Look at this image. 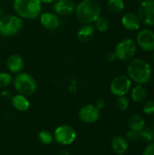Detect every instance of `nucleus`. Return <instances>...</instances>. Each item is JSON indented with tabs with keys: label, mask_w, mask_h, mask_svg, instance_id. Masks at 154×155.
<instances>
[{
	"label": "nucleus",
	"mask_w": 154,
	"mask_h": 155,
	"mask_svg": "<svg viewBox=\"0 0 154 155\" xmlns=\"http://www.w3.org/2000/svg\"><path fill=\"white\" fill-rule=\"evenodd\" d=\"M1 96H2V98H3L4 100H11V99H12V94H11V93H10L9 91H7V90L2 91Z\"/></svg>",
	"instance_id": "7c9ffc66"
},
{
	"label": "nucleus",
	"mask_w": 154,
	"mask_h": 155,
	"mask_svg": "<svg viewBox=\"0 0 154 155\" xmlns=\"http://www.w3.org/2000/svg\"><path fill=\"white\" fill-rule=\"evenodd\" d=\"M13 7L16 15L24 19H35L42 12L40 0H14Z\"/></svg>",
	"instance_id": "7ed1b4c3"
},
{
	"label": "nucleus",
	"mask_w": 154,
	"mask_h": 155,
	"mask_svg": "<svg viewBox=\"0 0 154 155\" xmlns=\"http://www.w3.org/2000/svg\"><path fill=\"white\" fill-rule=\"evenodd\" d=\"M138 16L146 26H154V0H143L141 2Z\"/></svg>",
	"instance_id": "6e6552de"
},
{
	"label": "nucleus",
	"mask_w": 154,
	"mask_h": 155,
	"mask_svg": "<svg viewBox=\"0 0 154 155\" xmlns=\"http://www.w3.org/2000/svg\"><path fill=\"white\" fill-rule=\"evenodd\" d=\"M136 44L143 51L151 53L154 51V32L151 29H142L136 36Z\"/></svg>",
	"instance_id": "9d476101"
},
{
	"label": "nucleus",
	"mask_w": 154,
	"mask_h": 155,
	"mask_svg": "<svg viewBox=\"0 0 154 155\" xmlns=\"http://www.w3.org/2000/svg\"><path fill=\"white\" fill-rule=\"evenodd\" d=\"M13 82V77L9 73L1 72L0 73V88L7 87Z\"/></svg>",
	"instance_id": "393cba45"
},
{
	"label": "nucleus",
	"mask_w": 154,
	"mask_h": 155,
	"mask_svg": "<svg viewBox=\"0 0 154 155\" xmlns=\"http://www.w3.org/2000/svg\"><path fill=\"white\" fill-rule=\"evenodd\" d=\"M42 3H44V4H51L53 2H55L56 0H40Z\"/></svg>",
	"instance_id": "473e14b6"
},
{
	"label": "nucleus",
	"mask_w": 154,
	"mask_h": 155,
	"mask_svg": "<svg viewBox=\"0 0 154 155\" xmlns=\"http://www.w3.org/2000/svg\"><path fill=\"white\" fill-rule=\"evenodd\" d=\"M122 25L128 31H137L141 28L142 22L138 15L134 13H126L122 17Z\"/></svg>",
	"instance_id": "4468645a"
},
{
	"label": "nucleus",
	"mask_w": 154,
	"mask_h": 155,
	"mask_svg": "<svg viewBox=\"0 0 154 155\" xmlns=\"http://www.w3.org/2000/svg\"><path fill=\"white\" fill-rule=\"evenodd\" d=\"M25 66L24 58L16 54H11L6 60V67L8 71L12 74H19L23 71Z\"/></svg>",
	"instance_id": "2eb2a0df"
},
{
	"label": "nucleus",
	"mask_w": 154,
	"mask_h": 155,
	"mask_svg": "<svg viewBox=\"0 0 154 155\" xmlns=\"http://www.w3.org/2000/svg\"><path fill=\"white\" fill-rule=\"evenodd\" d=\"M11 104H12L13 107L18 112H25L30 107V102H29L28 98L26 96H25L23 94H19L12 96Z\"/></svg>",
	"instance_id": "a211bd4d"
},
{
	"label": "nucleus",
	"mask_w": 154,
	"mask_h": 155,
	"mask_svg": "<svg viewBox=\"0 0 154 155\" xmlns=\"http://www.w3.org/2000/svg\"><path fill=\"white\" fill-rule=\"evenodd\" d=\"M152 63H153V64H154V51H153V54H152Z\"/></svg>",
	"instance_id": "f704fd0d"
},
{
	"label": "nucleus",
	"mask_w": 154,
	"mask_h": 155,
	"mask_svg": "<svg viewBox=\"0 0 154 155\" xmlns=\"http://www.w3.org/2000/svg\"><path fill=\"white\" fill-rule=\"evenodd\" d=\"M78 117L84 124H94L100 118V110L94 104H86L79 110Z\"/></svg>",
	"instance_id": "9b49d317"
},
{
	"label": "nucleus",
	"mask_w": 154,
	"mask_h": 155,
	"mask_svg": "<svg viewBox=\"0 0 154 155\" xmlns=\"http://www.w3.org/2000/svg\"><path fill=\"white\" fill-rule=\"evenodd\" d=\"M120 155H123V154H120Z\"/></svg>",
	"instance_id": "4c0bfd02"
},
{
	"label": "nucleus",
	"mask_w": 154,
	"mask_h": 155,
	"mask_svg": "<svg viewBox=\"0 0 154 155\" xmlns=\"http://www.w3.org/2000/svg\"><path fill=\"white\" fill-rule=\"evenodd\" d=\"M107 6L111 12L114 14H119L124 10L125 3L123 0H108Z\"/></svg>",
	"instance_id": "412c9836"
},
{
	"label": "nucleus",
	"mask_w": 154,
	"mask_h": 155,
	"mask_svg": "<svg viewBox=\"0 0 154 155\" xmlns=\"http://www.w3.org/2000/svg\"><path fill=\"white\" fill-rule=\"evenodd\" d=\"M75 4L73 0H56L54 10L56 15H69L75 11Z\"/></svg>",
	"instance_id": "ddd939ff"
},
{
	"label": "nucleus",
	"mask_w": 154,
	"mask_h": 155,
	"mask_svg": "<svg viewBox=\"0 0 154 155\" xmlns=\"http://www.w3.org/2000/svg\"><path fill=\"white\" fill-rule=\"evenodd\" d=\"M153 129H154V121H153Z\"/></svg>",
	"instance_id": "c9c22d12"
},
{
	"label": "nucleus",
	"mask_w": 154,
	"mask_h": 155,
	"mask_svg": "<svg viewBox=\"0 0 154 155\" xmlns=\"http://www.w3.org/2000/svg\"><path fill=\"white\" fill-rule=\"evenodd\" d=\"M105 58H106V60L109 61V62H113V61H114L115 59H117L114 51H110V52H108V53L106 54V55H105Z\"/></svg>",
	"instance_id": "c756f323"
},
{
	"label": "nucleus",
	"mask_w": 154,
	"mask_h": 155,
	"mask_svg": "<svg viewBox=\"0 0 154 155\" xmlns=\"http://www.w3.org/2000/svg\"><path fill=\"white\" fill-rule=\"evenodd\" d=\"M114 53L117 59L123 62H129L134 58L137 53V44L132 38H125L117 44Z\"/></svg>",
	"instance_id": "423d86ee"
},
{
	"label": "nucleus",
	"mask_w": 154,
	"mask_h": 155,
	"mask_svg": "<svg viewBox=\"0 0 154 155\" xmlns=\"http://www.w3.org/2000/svg\"><path fill=\"white\" fill-rule=\"evenodd\" d=\"M1 16H2V9L0 7V18H1Z\"/></svg>",
	"instance_id": "72a5a7b5"
},
{
	"label": "nucleus",
	"mask_w": 154,
	"mask_h": 155,
	"mask_svg": "<svg viewBox=\"0 0 154 155\" xmlns=\"http://www.w3.org/2000/svg\"><path fill=\"white\" fill-rule=\"evenodd\" d=\"M128 127L130 130L140 133L145 127V121L140 114H133L128 119Z\"/></svg>",
	"instance_id": "6ab92c4d"
},
{
	"label": "nucleus",
	"mask_w": 154,
	"mask_h": 155,
	"mask_svg": "<svg viewBox=\"0 0 154 155\" xmlns=\"http://www.w3.org/2000/svg\"><path fill=\"white\" fill-rule=\"evenodd\" d=\"M111 146L113 151L116 154H124L129 149V143L124 136L117 135L113 138L111 142Z\"/></svg>",
	"instance_id": "dca6fc26"
},
{
	"label": "nucleus",
	"mask_w": 154,
	"mask_h": 155,
	"mask_svg": "<svg viewBox=\"0 0 154 155\" xmlns=\"http://www.w3.org/2000/svg\"><path fill=\"white\" fill-rule=\"evenodd\" d=\"M127 74L131 81L137 84H147L152 75L151 64L143 58H133L127 65Z\"/></svg>",
	"instance_id": "f257e3e1"
},
{
	"label": "nucleus",
	"mask_w": 154,
	"mask_h": 155,
	"mask_svg": "<svg viewBox=\"0 0 154 155\" xmlns=\"http://www.w3.org/2000/svg\"><path fill=\"white\" fill-rule=\"evenodd\" d=\"M102 6L97 0H83L75 7V15L81 24H93L101 16Z\"/></svg>",
	"instance_id": "f03ea898"
},
{
	"label": "nucleus",
	"mask_w": 154,
	"mask_h": 155,
	"mask_svg": "<svg viewBox=\"0 0 154 155\" xmlns=\"http://www.w3.org/2000/svg\"><path fill=\"white\" fill-rule=\"evenodd\" d=\"M140 139H142L144 143H151L154 142V129L151 127H144L143 131L139 133Z\"/></svg>",
	"instance_id": "5701e85b"
},
{
	"label": "nucleus",
	"mask_w": 154,
	"mask_h": 155,
	"mask_svg": "<svg viewBox=\"0 0 154 155\" xmlns=\"http://www.w3.org/2000/svg\"><path fill=\"white\" fill-rule=\"evenodd\" d=\"M1 1H5V0H1Z\"/></svg>",
	"instance_id": "e433bc0d"
},
{
	"label": "nucleus",
	"mask_w": 154,
	"mask_h": 155,
	"mask_svg": "<svg viewBox=\"0 0 154 155\" xmlns=\"http://www.w3.org/2000/svg\"><path fill=\"white\" fill-rule=\"evenodd\" d=\"M37 138H38V141L42 144H44V145H50L54 142V135H53V134H51L50 132L45 131V130L41 131L38 134Z\"/></svg>",
	"instance_id": "b1692460"
},
{
	"label": "nucleus",
	"mask_w": 154,
	"mask_h": 155,
	"mask_svg": "<svg viewBox=\"0 0 154 155\" xmlns=\"http://www.w3.org/2000/svg\"><path fill=\"white\" fill-rule=\"evenodd\" d=\"M147 90L143 86V84H137L132 90V99L135 103H142L147 97Z\"/></svg>",
	"instance_id": "aec40b11"
},
{
	"label": "nucleus",
	"mask_w": 154,
	"mask_h": 155,
	"mask_svg": "<svg viewBox=\"0 0 154 155\" xmlns=\"http://www.w3.org/2000/svg\"><path fill=\"white\" fill-rule=\"evenodd\" d=\"M94 105L99 110H101V109L104 108V106H105V100L104 99H99V100H97V102H96V104Z\"/></svg>",
	"instance_id": "2f4dec72"
},
{
	"label": "nucleus",
	"mask_w": 154,
	"mask_h": 155,
	"mask_svg": "<svg viewBox=\"0 0 154 155\" xmlns=\"http://www.w3.org/2000/svg\"><path fill=\"white\" fill-rule=\"evenodd\" d=\"M12 83L15 91L19 94H23L26 97L33 95L37 88V84L34 76L25 72L16 74Z\"/></svg>",
	"instance_id": "20e7f679"
},
{
	"label": "nucleus",
	"mask_w": 154,
	"mask_h": 155,
	"mask_svg": "<svg viewBox=\"0 0 154 155\" xmlns=\"http://www.w3.org/2000/svg\"><path fill=\"white\" fill-rule=\"evenodd\" d=\"M94 25H95L94 28L97 31H99L101 33H105L110 28V21L108 18H106L104 16H100L94 22Z\"/></svg>",
	"instance_id": "4be33fe9"
},
{
	"label": "nucleus",
	"mask_w": 154,
	"mask_h": 155,
	"mask_svg": "<svg viewBox=\"0 0 154 155\" xmlns=\"http://www.w3.org/2000/svg\"><path fill=\"white\" fill-rule=\"evenodd\" d=\"M143 155H154V142L149 143L143 151Z\"/></svg>",
	"instance_id": "c85d7f7f"
},
{
	"label": "nucleus",
	"mask_w": 154,
	"mask_h": 155,
	"mask_svg": "<svg viewBox=\"0 0 154 155\" xmlns=\"http://www.w3.org/2000/svg\"><path fill=\"white\" fill-rule=\"evenodd\" d=\"M54 141L57 143L66 146L72 144L76 139V131L69 124H62L58 126L54 134Z\"/></svg>",
	"instance_id": "0eeeda50"
},
{
	"label": "nucleus",
	"mask_w": 154,
	"mask_h": 155,
	"mask_svg": "<svg viewBox=\"0 0 154 155\" xmlns=\"http://www.w3.org/2000/svg\"><path fill=\"white\" fill-rule=\"evenodd\" d=\"M125 138L127 139V141H130V142H135L137 140L140 139V134L139 133L137 132H134V131H128L126 133V135H125Z\"/></svg>",
	"instance_id": "cd10ccee"
},
{
	"label": "nucleus",
	"mask_w": 154,
	"mask_h": 155,
	"mask_svg": "<svg viewBox=\"0 0 154 155\" xmlns=\"http://www.w3.org/2000/svg\"><path fill=\"white\" fill-rule=\"evenodd\" d=\"M95 35V28L92 24H84L77 32V38L82 43L91 41Z\"/></svg>",
	"instance_id": "f3484780"
},
{
	"label": "nucleus",
	"mask_w": 154,
	"mask_h": 155,
	"mask_svg": "<svg viewBox=\"0 0 154 155\" xmlns=\"http://www.w3.org/2000/svg\"><path fill=\"white\" fill-rule=\"evenodd\" d=\"M132 87V81L126 75H119L116 76L110 84V91L111 93L119 97L124 96L128 92L131 90Z\"/></svg>",
	"instance_id": "1a4fd4ad"
},
{
	"label": "nucleus",
	"mask_w": 154,
	"mask_h": 155,
	"mask_svg": "<svg viewBox=\"0 0 154 155\" xmlns=\"http://www.w3.org/2000/svg\"><path fill=\"white\" fill-rule=\"evenodd\" d=\"M116 105L117 108L121 111H125L129 107V100L128 98L124 96H119L116 100Z\"/></svg>",
	"instance_id": "a878e982"
},
{
	"label": "nucleus",
	"mask_w": 154,
	"mask_h": 155,
	"mask_svg": "<svg viewBox=\"0 0 154 155\" xmlns=\"http://www.w3.org/2000/svg\"><path fill=\"white\" fill-rule=\"evenodd\" d=\"M24 26L21 17L14 15H2L0 18V35L5 37H12L17 35Z\"/></svg>",
	"instance_id": "39448f33"
},
{
	"label": "nucleus",
	"mask_w": 154,
	"mask_h": 155,
	"mask_svg": "<svg viewBox=\"0 0 154 155\" xmlns=\"http://www.w3.org/2000/svg\"><path fill=\"white\" fill-rule=\"evenodd\" d=\"M143 111L146 115H154V100L147 101L143 105Z\"/></svg>",
	"instance_id": "bb28decb"
},
{
	"label": "nucleus",
	"mask_w": 154,
	"mask_h": 155,
	"mask_svg": "<svg viewBox=\"0 0 154 155\" xmlns=\"http://www.w3.org/2000/svg\"><path fill=\"white\" fill-rule=\"evenodd\" d=\"M40 23L47 30H55L60 25V19L56 14L44 12L40 15Z\"/></svg>",
	"instance_id": "f8f14e48"
}]
</instances>
